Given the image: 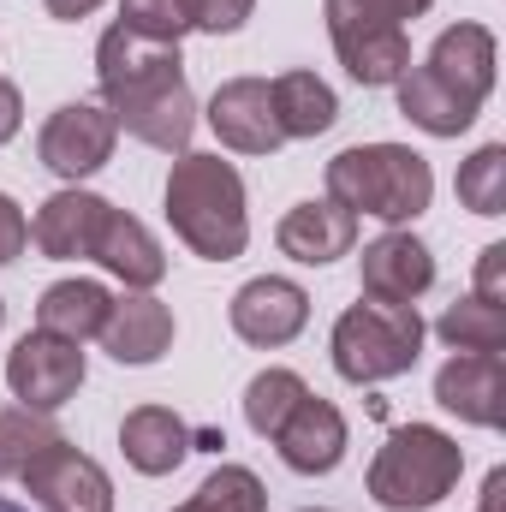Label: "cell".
Masks as SVG:
<instances>
[{
  "label": "cell",
  "instance_id": "26",
  "mask_svg": "<svg viewBox=\"0 0 506 512\" xmlns=\"http://www.w3.org/2000/svg\"><path fill=\"white\" fill-rule=\"evenodd\" d=\"M435 334H441L453 352H501L506 346V304H483V298L471 292V298H459V304L441 310Z\"/></svg>",
  "mask_w": 506,
  "mask_h": 512
},
{
  "label": "cell",
  "instance_id": "9",
  "mask_svg": "<svg viewBox=\"0 0 506 512\" xmlns=\"http://www.w3.org/2000/svg\"><path fill=\"white\" fill-rule=\"evenodd\" d=\"M18 483L30 489V501L42 512H114V477L72 441L48 447Z\"/></svg>",
  "mask_w": 506,
  "mask_h": 512
},
{
  "label": "cell",
  "instance_id": "28",
  "mask_svg": "<svg viewBox=\"0 0 506 512\" xmlns=\"http://www.w3.org/2000/svg\"><path fill=\"white\" fill-rule=\"evenodd\" d=\"M179 512H268V489H262V477L245 471V465H221V471L203 477V489Z\"/></svg>",
  "mask_w": 506,
  "mask_h": 512
},
{
  "label": "cell",
  "instance_id": "36",
  "mask_svg": "<svg viewBox=\"0 0 506 512\" xmlns=\"http://www.w3.org/2000/svg\"><path fill=\"white\" fill-rule=\"evenodd\" d=\"M477 512H506V471L501 465L489 471V483H483V507Z\"/></svg>",
  "mask_w": 506,
  "mask_h": 512
},
{
  "label": "cell",
  "instance_id": "7",
  "mask_svg": "<svg viewBox=\"0 0 506 512\" xmlns=\"http://www.w3.org/2000/svg\"><path fill=\"white\" fill-rule=\"evenodd\" d=\"M6 387L18 405L30 411H60L66 399H78L84 387V346L60 340V334H24L12 352H6Z\"/></svg>",
  "mask_w": 506,
  "mask_h": 512
},
{
  "label": "cell",
  "instance_id": "6",
  "mask_svg": "<svg viewBox=\"0 0 506 512\" xmlns=\"http://www.w3.org/2000/svg\"><path fill=\"white\" fill-rule=\"evenodd\" d=\"M114 143H120V126H114V114L102 102H66L36 131V161L54 179L78 185V179H90V173H102L114 161Z\"/></svg>",
  "mask_w": 506,
  "mask_h": 512
},
{
  "label": "cell",
  "instance_id": "10",
  "mask_svg": "<svg viewBox=\"0 0 506 512\" xmlns=\"http://www.w3.org/2000/svg\"><path fill=\"white\" fill-rule=\"evenodd\" d=\"M203 120L221 137V149H233V155H274V149L286 143L268 78H227V84L209 96Z\"/></svg>",
  "mask_w": 506,
  "mask_h": 512
},
{
  "label": "cell",
  "instance_id": "20",
  "mask_svg": "<svg viewBox=\"0 0 506 512\" xmlns=\"http://www.w3.org/2000/svg\"><path fill=\"white\" fill-rule=\"evenodd\" d=\"M155 72H185L179 42L137 36V30H126V24H108V30H102V42H96V84H102V90L155 78Z\"/></svg>",
  "mask_w": 506,
  "mask_h": 512
},
{
  "label": "cell",
  "instance_id": "5",
  "mask_svg": "<svg viewBox=\"0 0 506 512\" xmlns=\"http://www.w3.org/2000/svg\"><path fill=\"white\" fill-rule=\"evenodd\" d=\"M102 108L114 114V126L131 131L137 143L161 149V155H185L191 131H197V96L185 84V72H155L137 84H114L102 90Z\"/></svg>",
  "mask_w": 506,
  "mask_h": 512
},
{
  "label": "cell",
  "instance_id": "18",
  "mask_svg": "<svg viewBox=\"0 0 506 512\" xmlns=\"http://www.w3.org/2000/svg\"><path fill=\"white\" fill-rule=\"evenodd\" d=\"M191 447H197L191 423L167 405H137L120 423V453H126V465L137 477H173L191 459Z\"/></svg>",
  "mask_w": 506,
  "mask_h": 512
},
{
  "label": "cell",
  "instance_id": "35",
  "mask_svg": "<svg viewBox=\"0 0 506 512\" xmlns=\"http://www.w3.org/2000/svg\"><path fill=\"white\" fill-rule=\"evenodd\" d=\"M376 6L387 12V18H393V24H399V30H405V24H411V18H423L435 0H376Z\"/></svg>",
  "mask_w": 506,
  "mask_h": 512
},
{
  "label": "cell",
  "instance_id": "39",
  "mask_svg": "<svg viewBox=\"0 0 506 512\" xmlns=\"http://www.w3.org/2000/svg\"><path fill=\"white\" fill-rule=\"evenodd\" d=\"M0 322H6V304H0Z\"/></svg>",
  "mask_w": 506,
  "mask_h": 512
},
{
  "label": "cell",
  "instance_id": "27",
  "mask_svg": "<svg viewBox=\"0 0 506 512\" xmlns=\"http://www.w3.org/2000/svg\"><path fill=\"white\" fill-rule=\"evenodd\" d=\"M304 393H310V387H304L298 370H262V376H251V387H245V423H251L262 441H274V429L292 417V405H298Z\"/></svg>",
  "mask_w": 506,
  "mask_h": 512
},
{
  "label": "cell",
  "instance_id": "32",
  "mask_svg": "<svg viewBox=\"0 0 506 512\" xmlns=\"http://www.w3.org/2000/svg\"><path fill=\"white\" fill-rule=\"evenodd\" d=\"M24 245H30V221H24V209L0 191V268H6V262H18Z\"/></svg>",
  "mask_w": 506,
  "mask_h": 512
},
{
  "label": "cell",
  "instance_id": "14",
  "mask_svg": "<svg viewBox=\"0 0 506 512\" xmlns=\"http://www.w3.org/2000/svg\"><path fill=\"white\" fill-rule=\"evenodd\" d=\"M274 245L280 256L304 262V268H322V262H340L358 245V215H346L334 197H310V203H292L274 227Z\"/></svg>",
  "mask_w": 506,
  "mask_h": 512
},
{
  "label": "cell",
  "instance_id": "33",
  "mask_svg": "<svg viewBox=\"0 0 506 512\" xmlns=\"http://www.w3.org/2000/svg\"><path fill=\"white\" fill-rule=\"evenodd\" d=\"M477 298L483 304H506V245H483V256H477Z\"/></svg>",
  "mask_w": 506,
  "mask_h": 512
},
{
  "label": "cell",
  "instance_id": "30",
  "mask_svg": "<svg viewBox=\"0 0 506 512\" xmlns=\"http://www.w3.org/2000/svg\"><path fill=\"white\" fill-rule=\"evenodd\" d=\"M120 24L137 36H155V42H179L191 24H185V0H120Z\"/></svg>",
  "mask_w": 506,
  "mask_h": 512
},
{
  "label": "cell",
  "instance_id": "17",
  "mask_svg": "<svg viewBox=\"0 0 506 512\" xmlns=\"http://www.w3.org/2000/svg\"><path fill=\"white\" fill-rule=\"evenodd\" d=\"M90 262H102L126 292H155L161 274H167V256H161V239L126 215V209H108L102 227H96V245H90Z\"/></svg>",
  "mask_w": 506,
  "mask_h": 512
},
{
  "label": "cell",
  "instance_id": "15",
  "mask_svg": "<svg viewBox=\"0 0 506 512\" xmlns=\"http://www.w3.org/2000/svg\"><path fill=\"white\" fill-rule=\"evenodd\" d=\"M423 66H429L447 90H459L471 108H483L489 90H495V66H501L495 30H489V24H447V30L435 36V48H429Z\"/></svg>",
  "mask_w": 506,
  "mask_h": 512
},
{
  "label": "cell",
  "instance_id": "29",
  "mask_svg": "<svg viewBox=\"0 0 506 512\" xmlns=\"http://www.w3.org/2000/svg\"><path fill=\"white\" fill-rule=\"evenodd\" d=\"M459 203L471 215H506V143H483L465 167H459Z\"/></svg>",
  "mask_w": 506,
  "mask_h": 512
},
{
  "label": "cell",
  "instance_id": "21",
  "mask_svg": "<svg viewBox=\"0 0 506 512\" xmlns=\"http://www.w3.org/2000/svg\"><path fill=\"white\" fill-rule=\"evenodd\" d=\"M108 304H114V292H108L102 280H54V286L42 292V304H36V328H42V334H60V340H72V346H84V340L102 334Z\"/></svg>",
  "mask_w": 506,
  "mask_h": 512
},
{
  "label": "cell",
  "instance_id": "1",
  "mask_svg": "<svg viewBox=\"0 0 506 512\" xmlns=\"http://www.w3.org/2000/svg\"><path fill=\"white\" fill-rule=\"evenodd\" d=\"M167 227L173 239L203 262H233L251 245V209H245V179L233 161L185 149L167 173Z\"/></svg>",
  "mask_w": 506,
  "mask_h": 512
},
{
  "label": "cell",
  "instance_id": "3",
  "mask_svg": "<svg viewBox=\"0 0 506 512\" xmlns=\"http://www.w3.org/2000/svg\"><path fill=\"white\" fill-rule=\"evenodd\" d=\"M465 477V447L435 423L393 429L370 459V495L387 512H429L441 507Z\"/></svg>",
  "mask_w": 506,
  "mask_h": 512
},
{
  "label": "cell",
  "instance_id": "8",
  "mask_svg": "<svg viewBox=\"0 0 506 512\" xmlns=\"http://www.w3.org/2000/svg\"><path fill=\"white\" fill-rule=\"evenodd\" d=\"M227 316H233V334H239L245 346L274 352V346H292V340L304 334V322H310V292H304L298 280H286V274H256V280H245V286L233 292Z\"/></svg>",
  "mask_w": 506,
  "mask_h": 512
},
{
  "label": "cell",
  "instance_id": "11",
  "mask_svg": "<svg viewBox=\"0 0 506 512\" xmlns=\"http://www.w3.org/2000/svg\"><path fill=\"white\" fill-rule=\"evenodd\" d=\"M435 405L471 429L506 423V358L501 352H453L435 370Z\"/></svg>",
  "mask_w": 506,
  "mask_h": 512
},
{
  "label": "cell",
  "instance_id": "31",
  "mask_svg": "<svg viewBox=\"0 0 506 512\" xmlns=\"http://www.w3.org/2000/svg\"><path fill=\"white\" fill-rule=\"evenodd\" d=\"M256 12V0H185V24L203 30V36H233L245 30Z\"/></svg>",
  "mask_w": 506,
  "mask_h": 512
},
{
  "label": "cell",
  "instance_id": "2",
  "mask_svg": "<svg viewBox=\"0 0 506 512\" xmlns=\"http://www.w3.org/2000/svg\"><path fill=\"white\" fill-rule=\"evenodd\" d=\"M328 197L346 215H376L387 227H411L435 197V173L411 143H352L328 161Z\"/></svg>",
  "mask_w": 506,
  "mask_h": 512
},
{
  "label": "cell",
  "instance_id": "24",
  "mask_svg": "<svg viewBox=\"0 0 506 512\" xmlns=\"http://www.w3.org/2000/svg\"><path fill=\"white\" fill-rule=\"evenodd\" d=\"M346 78L364 84V90H393L405 72H411V36L405 30H381V36H358V42H340L334 48Z\"/></svg>",
  "mask_w": 506,
  "mask_h": 512
},
{
  "label": "cell",
  "instance_id": "34",
  "mask_svg": "<svg viewBox=\"0 0 506 512\" xmlns=\"http://www.w3.org/2000/svg\"><path fill=\"white\" fill-rule=\"evenodd\" d=\"M18 131H24V96L12 78H0V143H12Z\"/></svg>",
  "mask_w": 506,
  "mask_h": 512
},
{
  "label": "cell",
  "instance_id": "37",
  "mask_svg": "<svg viewBox=\"0 0 506 512\" xmlns=\"http://www.w3.org/2000/svg\"><path fill=\"white\" fill-rule=\"evenodd\" d=\"M96 6H108V0H48V12H54V18H66V24H78V18H90Z\"/></svg>",
  "mask_w": 506,
  "mask_h": 512
},
{
  "label": "cell",
  "instance_id": "12",
  "mask_svg": "<svg viewBox=\"0 0 506 512\" xmlns=\"http://www.w3.org/2000/svg\"><path fill=\"white\" fill-rule=\"evenodd\" d=\"M358 268H364V298L376 304H417L435 286V251L405 227H387L381 239H370Z\"/></svg>",
  "mask_w": 506,
  "mask_h": 512
},
{
  "label": "cell",
  "instance_id": "4",
  "mask_svg": "<svg viewBox=\"0 0 506 512\" xmlns=\"http://www.w3.org/2000/svg\"><path fill=\"white\" fill-rule=\"evenodd\" d=\"M328 352H334L340 382L352 387L393 382V376H405L423 358V316H417V304L358 298L352 310H340V322L328 334Z\"/></svg>",
  "mask_w": 506,
  "mask_h": 512
},
{
  "label": "cell",
  "instance_id": "25",
  "mask_svg": "<svg viewBox=\"0 0 506 512\" xmlns=\"http://www.w3.org/2000/svg\"><path fill=\"white\" fill-rule=\"evenodd\" d=\"M66 435L48 423V411H30V405H6L0 411V483H18L48 447H60Z\"/></svg>",
  "mask_w": 506,
  "mask_h": 512
},
{
  "label": "cell",
  "instance_id": "22",
  "mask_svg": "<svg viewBox=\"0 0 506 512\" xmlns=\"http://www.w3.org/2000/svg\"><path fill=\"white\" fill-rule=\"evenodd\" d=\"M393 90H399V114L417 131H429V137H459V131L477 126V114H483V108H471L459 90H447L429 66H411Z\"/></svg>",
  "mask_w": 506,
  "mask_h": 512
},
{
  "label": "cell",
  "instance_id": "38",
  "mask_svg": "<svg viewBox=\"0 0 506 512\" xmlns=\"http://www.w3.org/2000/svg\"><path fill=\"white\" fill-rule=\"evenodd\" d=\"M0 512H30V507H18V501H6V495H0Z\"/></svg>",
  "mask_w": 506,
  "mask_h": 512
},
{
  "label": "cell",
  "instance_id": "16",
  "mask_svg": "<svg viewBox=\"0 0 506 512\" xmlns=\"http://www.w3.org/2000/svg\"><path fill=\"white\" fill-rule=\"evenodd\" d=\"M96 340L114 364H131V370L161 364V352L173 346V310L155 292H126V298L108 304V322H102Z\"/></svg>",
  "mask_w": 506,
  "mask_h": 512
},
{
  "label": "cell",
  "instance_id": "19",
  "mask_svg": "<svg viewBox=\"0 0 506 512\" xmlns=\"http://www.w3.org/2000/svg\"><path fill=\"white\" fill-rule=\"evenodd\" d=\"M108 209H114L108 197L66 185V191H54V197L36 209L30 239H36V251L54 256V262H78V256H90V245H96V227H102V215H108Z\"/></svg>",
  "mask_w": 506,
  "mask_h": 512
},
{
  "label": "cell",
  "instance_id": "13",
  "mask_svg": "<svg viewBox=\"0 0 506 512\" xmlns=\"http://www.w3.org/2000/svg\"><path fill=\"white\" fill-rule=\"evenodd\" d=\"M346 417H340V405L334 399H322V393H304L298 405H292V417L274 429V447H280V459L298 471V477H328V471H340V459H346Z\"/></svg>",
  "mask_w": 506,
  "mask_h": 512
},
{
  "label": "cell",
  "instance_id": "23",
  "mask_svg": "<svg viewBox=\"0 0 506 512\" xmlns=\"http://www.w3.org/2000/svg\"><path fill=\"white\" fill-rule=\"evenodd\" d=\"M268 90H274V114H280L286 137H322L340 120V96L316 72H280Z\"/></svg>",
  "mask_w": 506,
  "mask_h": 512
}]
</instances>
